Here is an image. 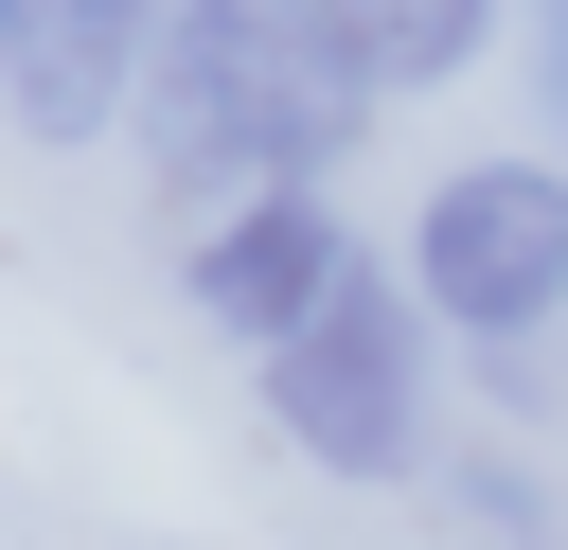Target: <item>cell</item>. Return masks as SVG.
Masks as SVG:
<instances>
[{
    "label": "cell",
    "mask_w": 568,
    "mask_h": 550,
    "mask_svg": "<svg viewBox=\"0 0 568 550\" xmlns=\"http://www.w3.org/2000/svg\"><path fill=\"white\" fill-rule=\"evenodd\" d=\"M373 106H390V71L355 53L337 0H178L160 53H142L124 142H142V177H160L178 213H231V195L337 177V160L373 142Z\"/></svg>",
    "instance_id": "obj_1"
},
{
    "label": "cell",
    "mask_w": 568,
    "mask_h": 550,
    "mask_svg": "<svg viewBox=\"0 0 568 550\" xmlns=\"http://www.w3.org/2000/svg\"><path fill=\"white\" fill-rule=\"evenodd\" d=\"M426 337H444L426 284L355 248V284H337L284 355H248V373H266V426H284L320 479H408V461H426Z\"/></svg>",
    "instance_id": "obj_2"
},
{
    "label": "cell",
    "mask_w": 568,
    "mask_h": 550,
    "mask_svg": "<svg viewBox=\"0 0 568 550\" xmlns=\"http://www.w3.org/2000/svg\"><path fill=\"white\" fill-rule=\"evenodd\" d=\"M408 284H426L444 337H479V355L515 373V355L568 319V177H550V160H462V177H426Z\"/></svg>",
    "instance_id": "obj_3"
},
{
    "label": "cell",
    "mask_w": 568,
    "mask_h": 550,
    "mask_svg": "<svg viewBox=\"0 0 568 550\" xmlns=\"http://www.w3.org/2000/svg\"><path fill=\"white\" fill-rule=\"evenodd\" d=\"M178 284H195V319H213L231 355H284V337H302V319L355 284V231H337V195H320V177H284V195H231V213H195Z\"/></svg>",
    "instance_id": "obj_4"
},
{
    "label": "cell",
    "mask_w": 568,
    "mask_h": 550,
    "mask_svg": "<svg viewBox=\"0 0 568 550\" xmlns=\"http://www.w3.org/2000/svg\"><path fill=\"white\" fill-rule=\"evenodd\" d=\"M160 18H178V0H0V89H18V124H36V142L124 124Z\"/></svg>",
    "instance_id": "obj_5"
},
{
    "label": "cell",
    "mask_w": 568,
    "mask_h": 550,
    "mask_svg": "<svg viewBox=\"0 0 568 550\" xmlns=\"http://www.w3.org/2000/svg\"><path fill=\"white\" fill-rule=\"evenodd\" d=\"M337 18H355V53H373L390 89H444V71L497 53V0H337Z\"/></svg>",
    "instance_id": "obj_6"
},
{
    "label": "cell",
    "mask_w": 568,
    "mask_h": 550,
    "mask_svg": "<svg viewBox=\"0 0 568 550\" xmlns=\"http://www.w3.org/2000/svg\"><path fill=\"white\" fill-rule=\"evenodd\" d=\"M426 479H444V532H462V550H568V515L532 497V461L462 444V461H426Z\"/></svg>",
    "instance_id": "obj_7"
},
{
    "label": "cell",
    "mask_w": 568,
    "mask_h": 550,
    "mask_svg": "<svg viewBox=\"0 0 568 550\" xmlns=\"http://www.w3.org/2000/svg\"><path fill=\"white\" fill-rule=\"evenodd\" d=\"M532 89H550V124H568V0H532Z\"/></svg>",
    "instance_id": "obj_8"
}]
</instances>
